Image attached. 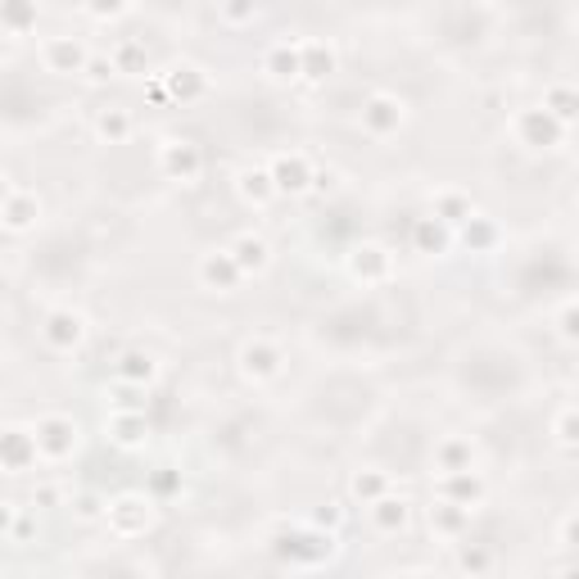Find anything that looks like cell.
<instances>
[{
	"instance_id": "16",
	"label": "cell",
	"mask_w": 579,
	"mask_h": 579,
	"mask_svg": "<svg viewBox=\"0 0 579 579\" xmlns=\"http://www.w3.org/2000/svg\"><path fill=\"white\" fill-rule=\"evenodd\" d=\"M91 132H96L100 145H128L136 132V118L128 105H105V109H96V118H91Z\"/></svg>"
},
{
	"instance_id": "15",
	"label": "cell",
	"mask_w": 579,
	"mask_h": 579,
	"mask_svg": "<svg viewBox=\"0 0 579 579\" xmlns=\"http://www.w3.org/2000/svg\"><path fill=\"white\" fill-rule=\"evenodd\" d=\"M349 277L353 281H362V286H385V281H394V254L385 250V245H358L353 254H349Z\"/></svg>"
},
{
	"instance_id": "18",
	"label": "cell",
	"mask_w": 579,
	"mask_h": 579,
	"mask_svg": "<svg viewBox=\"0 0 579 579\" xmlns=\"http://www.w3.org/2000/svg\"><path fill=\"white\" fill-rule=\"evenodd\" d=\"M484 494H490V490H484V480H480L475 467L471 471H448V475H439V498L467 507V511H475L484 503Z\"/></svg>"
},
{
	"instance_id": "10",
	"label": "cell",
	"mask_w": 579,
	"mask_h": 579,
	"mask_svg": "<svg viewBox=\"0 0 579 579\" xmlns=\"http://www.w3.org/2000/svg\"><path fill=\"white\" fill-rule=\"evenodd\" d=\"M195 277H200V286H204L208 294H236L240 281H245V272L236 267L231 250H208V254H200V263H195Z\"/></svg>"
},
{
	"instance_id": "1",
	"label": "cell",
	"mask_w": 579,
	"mask_h": 579,
	"mask_svg": "<svg viewBox=\"0 0 579 579\" xmlns=\"http://www.w3.org/2000/svg\"><path fill=\"white\" fill-rule=\"evenodd\" d=\"M33 439H37V457L46 467H64L82 448V425L69 412H46L33 425Z\"/></svg>"
},
{
	"instance_id": "38",
	"label": "cell",
	"mask_w": 579,
	"mask_h": 579,
	"mask_svg": "<svg viewBox=\"0 0 579 579\" xmlns=\"http://www.w3.org/2000/svg\"><path fill=\"white\" fill-rule=\"evenodd\" d=\"M340 521H345V503H326V507L313 516V526H322V530H340Z\"/></svg>"
},
{
	"instance_id": "3",
	"label": "cell",
	"mask_w": 579,
	"mask_h": 579,
	"mask_svg": "<svg viewBox=\"0 0 579 579\" xmlns=\"http://www.w3.org/2000/svg\"><path fill=\"white\" fill-rule=\"evenodd\" d=\"M358 123H362V132H367L372 141H394L408 128V100L394 96V91H372V96L362 100Z\"/></svg>"
},
{
	"instance_id": "11",
	"label": "cell",
	"mask_w": 579,
	"mask_h": 579,
	"mask_svg": "<svg viewBox=\"0 0 579 579\" xmlns=\"http://www.w3.org/2000/svg\"><path fill=\"white\" fill-rule=\"evenodd\" d=\"M41 222V195L33 186H10L5 200H0V227L23 236V231H33Z\"/></svg>"
},
{
	"instance_id": "13",
	"label": "cell",
	"mask_w": 579,
	"mask_h": 579,
	"mask_svg": "<svg viewBox=\"0 0 579 579\" xmlns=\"http://www.w3.org/2000/svg\"><path fill=\"white\" fill-rule=\"evenodd\" d=\"M91 50L77 37H46L41 41V69L55 77H82Z\"/></svg>"
},
{
	"instance_id": "33",
	"label": "cell",
	"mask_w": 579,
	"mask_h": 579,
	"mask_svg": "<svg viewBox=\"0 0 579 579\" xmlns=\"http://www.w3.org/2000/svg\"><path fill=\"white\" fill-rule=\"evenodd\" d=\"M543 109L553 113L562 128H570L575 123V86L570 82H553V86L543 91Z\"/></svg>"
},
{
	"instance_id": "43",
	"label": "cell",
	"mask_w": 579,
	"mask_h": 579,
	"mask_svg": "<svg viewBox=\"0 0 579 579\" xmlns=\"http://www.w3.org/2000/svg\"><path fill=\"white\" fill-rule=\"evenodd\" d=\"M562 340H575V309H570V303L562 309Z\"/></svg>"
},
{
	"instance_id": "35",
	"label": "cell",
	"mask_w": 579,
	"mask_h": 579,
	"mask_svg": "<svg viewBox=\"0 0 579 579\" xmlns=\"http://www.w3.org/2000/svg\"><path fill=\"white\" fill-rule=\"evenodd\" d=\"M82 77H86L91 86H105V82H113L118 73H113V64H109V55H91L86 69H82Z\"/></svg>"
},
{
	"instance_id": "20",
	"label": "cell",
	"mask_w": 579,
	"mask_h": 579,
	"mask_svg": "<svg viewBox=\"0 0 579 579\" xmlns=\"http://www.w3.org/2000/svg\"><path fill=\"white\" fill-rule=\"evenodd\" d=\"M113 381L136 385V389H149V385L159 381V358L149 353V349H128L123 358L113 362Z\"/></svg>"
},
{
	"instance_id": "23",
	"label": "cell",
	"mask_w": 579,
	"mask_h": 579,
	"mask_svg": "<svg viewBox=\"0 0 579 579\" xmlns=\"http://www.w3.org/2000/svg\"><path fill=\"white\" fill-rule=\"evenodd\" d=\"M475 467V439L471 435H444L435 444V471L448 475V471H471Z\"/></svg>"
},
{
	"instance_id": "29",
	"label": "cell",
	"mask_w": 579,
	"mask_h": 579,
	"mask_svg": "<svg viewBox=\"0 0 579 579\" xmlns=\"http://www.w3.org/2000/svg\"><path fill=\"white\" fill-rule=\"evenodd\" d=\"M109 64H113V73H118V77H141V73H149V55H145V46H141V41L123 37V41H113Z\"/></svg>"
},
{
	"instance_id": "17",
	"label": "cell",
	"mask_w": 579,
	"mask_h": 579,
	"mask_svg": "<svg viewBox=\"0 0 579 579\" xmlns=\"http://www.w3.org/2000/svg\"><path fill=\"white\" fill-rule=\"evenodd\" d=\"M227 250H231L236 267L245 272V277H263V272L272 267V245H267V236H258V231H240Z\"/></svg>"
},
{
	"instance_id": "39",
	"label": "cell",
	"mask_w": 579,
	"mask_h": 579,
	"mask_svg": "<svg viewBox=\"0 0 579 579\" xmlns=\"http://www.w3.org/2000/svg\"><path fill=\"white\" fill-rule=\"evenodd\" d=\"M553 431H557V444H562V448L575 444V408H562V412H557V425H553Z\"/></svg>"
},
{
	"instance_id": "28",
	"label": "cell",
	"mask_w": 579,
	"mask_h": 579,
	"mask_svg": "<svg viewBox=\"0 0 579 579\" xmlns=\"http://www.w3.org/2000/svg\"><path fill=\"white\" fill-rule=\"evenodd\" d=\"M236 191H240V200H245L254 213H263L272 200H277V186H272L267 168H245V172L236 177Z\"/></svg>"
},
{
	"instance_id": "19",
	"label": "cell",
	"mask_w": 579,
	"mask_h": 579,
	"mask_svg": "<svg viewBox=\"0 0 579 579\" xmlns=\"http://www.w3.org/2000/svg\"><path fill=\"white\" fill-rule=\"evenodd\" d=\"M335 69H340V55H335L330 41H317V37H303L299 41V77L326 82Z\"/></svg>"
},
{
	"instance_id": "41",
	"label": "cell",
	"mask_w": 579,
	"mask_h": 579,
	"mask_svg": "<svg viewBox=\"0 0 579 579\" xmlns=\"http://www.w3.org/2000/svg\"><path fill=\"white\" fill-rule=\"evenodd\" d=\"M55 503H64V490H59V484H41L33 494V507H55Z\"/></svg>"
},
{
	"instance_id": "42",
	"label": "cell",
	"mask_w": 579,
	"mask_h": 579,
	"mask_svg": "<svg viewBox=\"0 0 579 579\" xmlns=\"http://www.w3.org/2000/svg\"><path fill=\"white\" fill-rule=\"evenodd\" d=\"M145 91H149V100H155V105H172V100H168V86H164V77H155V82H149Z\"/></svg>"
},
{
	"instance_id": "12",
	"label": "cell",
	"mask_w": 579,
	"mask_h": 579,
	"mask_svg": "<svg viewBox=\"0 0 579 579\" xmlns=\"http://www.w3.org/2000/svg\"><path fill=\"white\" fill-rule=\"evenodd\" d=\"M105 435H109L118 448L136 453V448H145L149 439H155V425L145 421V408H113L109 421H105Z\"/></svg>"
},
{
	"instance_id": "25",
	"label": "cell",
	"mask_w": 579,
	"mask_h": 579,
	"mask_svg": "<svg viewBox=\"0 0 579 579\" xmlns=\"http://www.w3.org/2000/svg\"><path fill=\"white\" fill-rule=\"evenodd\" d=\"M431 213H435L439 222H448V227L457 231V227H462V222L471 218V213H475V204H471V195H467V191H457V186H439V191L431 195Z\"/></svg>"
},
{
	"instance_id": "2",
	"label": "cell",
	"mask_w": 579,
	"mask_h": 579,
	"mask_svg": "<svg viewBox=\"0 0 579 579\" xmlns=\"http://www.w3.org/2000/svg\"><path fill=\"white\" fill-rule=\"evenodd\" d=\"M105 526L113 539H145L155 530V494H118L113 503H105Z\"/></svg>"
},
{
	"instance_id": "44",
	"label": "cell",
	"mask_w": 579,
	"mask_h": 579,
	"mask_svg": "<svg viewBox=\"0 0 579 579\" xmlns=\"http://www.w3.org/2000/svg\"><path fill=\"white\" fill-rule=\"evenodd\" d=\"M5 191H10V181H5V177H0V200H5Z\"/></svg>"
},
{
	"instance_id": "32",
	"label": "cell",
	"mask_w": 579,
	"mask_h": 579,
	"mask_svg": "<svg viewBox=\"0 0 579 579\" xmlns=\"http://www.w3.org/2000/svg\"><path fill=\"white\" fill-rule=\"evenodd\" d=\"M258 14H263V0H218V19H222V27H231V33L254 27Z\"/></svg>"
},
{
	"instance_id": "14",
	"label": "cell",
	"mask_w": 579,
	"mask_h": 579,
	"mask_svg": "<svg viewBox=\"0 0 579 579\" xmlns=\"http://www.w3.org/2000/svg\"><path fill=\"white\" fill-rule=\"evenodd\" d=\"M164 86H168V100L172 105H200L208 91H213V77L200 64H186V59H181V64H172L164 73Z\"/></svg>"
},
{
	"instance_id": "22",
	"label": "cell",
	"mask_w": 579,
	"mask_h": 579,
	"mask_svg": "<svg viewBox=\"0 0 579 579\" xmlns=\"http://www.w3.org/2000/svg\"><path fill=\"white\" fill-rule=\"evenodd\" d=\"M425 526H431V534L435 539H462V530L471 526V511L467 507H457V503H448V498H439V503H431L425 507Z\"/></svg>"
},
{
	"instance_id": "21",
	"label": "cell",
	"mask_w": 579,
	"mask_h": 579,
	"mask_svg": "<svg viewBox=\"0 0 579 579\" xmlns=\"http://www.w3.org/2000/svg\"><path fill=\"white\" fill-rule=\"evenodd\" d=\"M367 516H372V526H376V534H403L408 530V521H412V507H408V498H399V494H381L376 503H367Z\"/></svg>"
},
{
	"instance_id": "40",
	"label": "cell",
	"mask_w": 579,
	"mask_h": 579,
	"mask_svg": "<svg viewBox=\"0 0 579 579\" xmlns=\"http://www.w3.org/2000/svg\"><path fill=\"white\" fill-rule=\"evenodd\" d=\"M19 503H5V498H0V539H10V530H14V521H19Z\"/></svg>"
},
{
	"instance_id": "7",
	"label": "cell",
	"mask_w": 579,
	"mask_h": 579,
	"mask_svg": "<svg viewBox=\"0 0 579 579\" xmlns=\"http://www.w3.org/2000/svg\"><path fill=\"white\" fill-rule=\"evenodd\" d=\"M159 172L168 177V181H200L204 177V149L195 145V141H186V136H172V141H164L159 145Z\"/></svg>"
},
{
	"instance_id": "30",
	"label": "cell",
	"mask_w": 579,
	"mask_h": 579,
	"mask_svg": "<svg viewBox=\"0 0 579 579\" xmlns=\"http://www.w3.org/2000/svg\"><path fill=\"white\" fill-rule=\"evenodd\" d=\"M0 27L10 37L37 33V0H0Z\"/></svg>"
},
{
	"instance_id": "24",
	"label": "cell",
	"mask_w": 579,
	"mask_h": 579,
	"mask_svg": "<svg viewBox=\"0 0 579 579\" xmlns=\"http://www.w3.org/2000/svg\"><path fill=\"white\" fill-rule=\"evenodd\" d=\"M412 250L417 254H431V258L448 254L453 250V227L439 222L435 213H431V218H417V227H412Z\"/></svg>"
},
{
	"instance_id": "26",
	"label": "cell",
	"mask_w": 579,
	"mask_h": 579,
	"mask_svg": "<svg viewBox=\"0 0 579 579\" xmlns=\"http://www.w3.org/2000/svg\"><path fill=\"white\" fill-rule=\"evenodd\" d=\"M263 73L272 82H299V41H272L263 50Z\"/></svg>"
},
{
	"instance_id": "8",
	"label": "cell",
	"mask_w": 579,
	"mask_h": 579,
	"mask_svg": "<svg viewBox=\"0 0 579 579\" xmlns=\"http://www.w3.org/2000/svg\"><path fill=\"white\" fill-rule=\"evenodd\" d=\"M41 462L37 457V439L33 425H0V471L5 475H23Z\"/></svg>"
},
{
	"instance_id": "36",
	"label": "cell",
	"mask_w": 579,
	"mask_h": 579,
	"mask_svg": "<svg viewBox=\"0 0 579 579\" xmlns=\"http://www.w3.org/2000/svg\"><path fill=\"white\" fill-rule=\"evenodd\" d=\"M69 507L77 511V521H105V503L96 494H77Z\"/></svg>"
},
{
	"instance_id": "4",
	"label": "cell",
	"mask_w": 579,
	"mask_h": 579,
	"mask_svg": "<svg viewBox=\"0 0 579 579\" xmlns=\"http://www.w3.org/2000/svg\"><path fill=\"white\" fill-rule=\"evenodd\" d=\"M236 367L250 385H272L286 367V353H281V345L272 340V335H250V340L240 345V353H236Z\"/></svg>"
},
{
	"instance_id": "27",
	"label": "cell",
	"mask_w": 579,
	"mask_h": 579,
	"mask_svg": "<svg viewBox=\"0 0 579 579\" xmlns=\"http://www.w3.org/2000/svg\"><path fill=\"white\" fill-rule=\"evenodd\" d=\"M498 222H490V218H480V213H471V218L453 231V240H462V245L471 250V254H490L494 245H498Z\"/></svg>"
},
{
	"instance_id": "9",
	"label": "cell",
	"mask_w": 579,
	"mask_h": 579,
	"mask_svg": "<svg viewBox=\"0 0 579 579\" xmlns=\"http://www.w3.org/2000/svg\"><path fill=\"white\" fill-rule=\"evenodd\" d=\"M313 168L317 164L303 155V149H286V155H277L267 164V177H272V186H277V195H309Z\"/></svg>"
},
{
	"instance_id": "34",
	"label": "cell",
	"mask_w": 579,
	"mask_h": 579,
	"mask_svg": "<svg viewBox=\"0 0 579 579\" xmlns=\"http://www.w3.org/2000/svg\"><path fill=\"white\" fill-rule=\"evenodd\" d=\"M82 14L96 19V23H113L128 14V0H82Z\"/></svg>"
},
{
	"instance_id": "31",
	"label": "cell",
	"mask_w": 579,
	"mask_h": 579,
	"mask_svg": "<svg viewBox=\"0 0 579 579\" xmlns=\"http://www.w3.org/2000/svg\"><path fill=\"white\" fill-rule=\"evenodd\" d=\"M394 490V480H389V471H381V467H362V471H353V480H349V494L367 507V503H376L381 494H389Z\"/></svg>"
},
{
	"instance_id": "6",
	"label": "cell",
	"mask_w": 579,
	"mask_h": 579,
	"mask_svg": "<svg viewBox=\"0 0 579 579\" xmlns=\"http://www.w3.org/2000/svg\"><path fill=\"white\" fill-rule=\"evenodd\" d=\"M507 132L516 136V145H526V149H557L570 128H562L547 109H516Z\"/></svg>"
},
{
	"instance_id": "5",
	"label": "cell",
	"mask_w": 579,
	"mask_h": 579,
	"mask_svg": "<svg viewBox=\"0 0 579 579\" xmlns=\"http://www.w3.org/2000/svg\"><path fill=\"white\" fill-rule=\"evenodd\" d=\"M86 335H91V322L82 309H73V303H59V309H50L41 317V340L55 353H77L86 345Z\"/></svg>"
},
{
	"instance_id": "37",
	"label": "cell",
	"mask_w": 579,
	"mask_h": 579,
	"mask_svg": "<svg viewBox=\"0 0 579 579\" xmlns=\"http://www.w3.org/2000/svg\"><path fill=\"white\" fill-rule=\"evenodd\" d=\"M309 191L335 195V191H340V172H335V168H313V186H309Z\"/></svg>"
}]
</instances>
